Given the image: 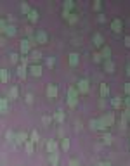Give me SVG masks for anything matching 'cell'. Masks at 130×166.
I'll list each match as a JSON object with an SVG mask.
<instances>
[{
  "label": "cell",
  "mask_w": 130,
  "mask_h": 166,
  "mask_svg": "<svg viewBox=\"0 0 130 166\" xmlns=\"http://www.w3.org/2000/svg\"><path fill=\"white\" fill-rule=\"evenodd\" d=\"M99 119V128L101 130H106L108 127H113V123H115V114L113 113H106V114H102Z\"/></svg>",
  "instance_id": "1"
},
{
  "label": "cell",
  "mask_w": 130,
  "mask_h": 166,
  "mask_svg": "<svg viewBox=\"0 0 130 166\" xmlns=\"http://www.w3.org/2000/svg\"><path fill=\"white\" fill-rule=\"evenodd\" d=\"M19 50H21L23 56H30V52H31L30 40H21V42H19Z\"/></svg>",
  "instance_id": "2"
},
{
  "label": "cell",
  "mask_w": 130,
  "mask_h": 166,
  "mask_svg": "<svg viewBox=\"0 0 130 166\" xmlns=\"http://www.w3.org/2000/svg\"><path fill=\"white\" fill-rule=\"evenodd\" d=\"M35 40H37V43H47V42H49V35H47L43 29H38V31L35 33Z\"/></svg>",
  "instance_id": "3"
},
{
  "label": "cell",
  "mask_w": 130,
  "mask_h": 166,
  "mask_svg": "<svg viewBox=\"0 0 130 166\" xmlns=\"http://www.w3.org/2000/svg\"><path fill=\"white\" fill-rule=\"evenodd\" d=\"M57 94H59V90H57L56 85H47V88H45V95H47L49 99H56L57 97Z\"/></svg>",
  "instance_id": "4"
},
{
  "label": "cell",
  "mask_w": 130,
  "mask_h": 166,
  "mask_svg": "<svg viewBox=\"0 0 130 166\" xmlns=\"http://www.w3.org/2000/svg\"><path fill=\"white\" fill-rule=\"evenodd\" d=\"M111 29L115 31V33H120L121 29H123V21L120 18H115V19L111 21Z\"/></svg>",
  "instance_id": "5"
},
{
  "label": "cell",
  "mask_w": 130,
  "mask_h": 166,
  "mask_svg": "<svg viewBox=\"0 0 130 166\" xmlns=\"http://www.w3.org/2000/svg\"><path fill=\"white\" fill-rule=\"evenodd\" d=\"M42 71H43V68H42L40 64H31L30 66V75L31 76H35V78L42 76Z\"/></svg>",
  "instance_id": "6"
},
{
  "label": "cell",
  "mask_w": 130,
  "mask_h": 166,
  "mask_svg": "<svg viewBox=\"0 0 130 166\" xmlns=\"http://www.w3.org/2000/svg\"><path fill=\"white\" fill-rule=\"evenodd\" d=\"M76 88H78V92L83 94V95L89 94V81H87V80H80V81L76 83Z\"/></svg>",
  "instance_id": "7"
},
{
  "label": "cell",
  "mask_w": 130,
  "mask_h": 166,
  "mask_svg": "<svg viewBox=\"0 0 130 166\" xmlns=\"http://www.w3.org/2000/svg\"><path fill=\"white\" fill-rule=\"evenodd\" d=\"M26 142H28V133H26V132L16 133V146H23V144H26Z\"/></svg>",
  "instance_id": "8"
},
{
  "label": "cell",
  "mask_w": 130,
  "mask_h": 166,
  "mask_svg": "<svg viewBox=\"0 0 130 166\" xmlns=\"http://www.w3.org/2000/svg\"><path fill=\"white\" fill-rule=\"evenodd\" d=\"M45 149H47V152H49V154H56V152H57V149H59V146H57V142H56V140H49V142H47V146H45Z\"/></svg>",
  "instance_id": "9"
},
{
  "label": "cell",
  "mask_w": 130,
  "mask_h": 166,
  "mask_svg": "<svg viewBox=\"0 0 130 166\" xmlns=\"http://www.w3.org/2000/svg\"><path fill=\"white\" fill-rule=\"evenodd\" d=\"M92 42H94V45H95V47H101V49L104 47V37H102L101 33H95V35L92 37Z\"/></svg>",
  "instance_id": "10"
},
{
  "label": "cell",
  "mask_w": 130,
  "mask_h": 166,
  "mask_svg": "<svg viewBox=\"0 0 130 166\" xmlns=\"http://www.w3.org/2000/svg\"><path fill=\"white\" fill-rule=\"evenodd\" d=\"M18 95H19V88L16 87V85H12V87L9 88V92H7V99H9V100H14V99H18Z\"/></svg>",
  "instance_id": "11"
},
{
  "label": "cell",
  "mask_w": 130,
  "mask_h": 166,
  "mask_svg": "<svg viewBox=\"0 0 130 166\" xmlns=\"http://www.w3.org/2000/svg\"><path fill=\"white\" fill-rule=\"evenodd\" d=\"M28 57L33 61V64H37V62H38V61L42 59V52H40V50H37V49H33V50L30 52V56H28Z\"/></svg>",
  "instance_id": "12"
},
{
  "label": "cell",
  "mask_w": 130,
  "mask_h": 166,
  "mask_svg": "<svg viewBox=\"0 0 130 166\" xmlns=\"http://www.w3.org/2000/svg\"><path fill=\"white\" fill-rule=\"evenodd\" d=\"M2 33H4L5 37H14V35H16V26H14V24H7L5 28L2 29Z\"/></svg>",
  "instance_id": "13"
},
{
  "label": "cell",
  "mask_w": 130,
  "mask_h": 166,
  "mask_svg": "<svg viewBox=\"0 0 130 166\" xmlns=\"http://www.w3.org/2000/svg\"><path fill=\"white\" fill-rule=\"evenodd\" d=\"M101 56H102L104 61H111V49L108 47V45H104V47L101 49Z\"/></svg>",
  "instance_id": "14"
},
{
  "label": "cell",
  "mask_w": 130,
  "mask_h": 166,
  "mask_svg": "<svg viewBox=\"0 0 130 166\" xmlns=\"http://www.w3.org/2000/svg\"><path fill=\"white\" fill-rule=\"evenodd\" d=\"M78 61H80V54L71 52V54H70V64H71V66H76V64H78Z\"/></svg>",
  "instance_id": "15"
},
{
  "label": "cell",
  "mask_w": 130,
  "mask_h": 166,
  "mask_svg": "<svg viewBox=\"0 0 130 166\" xmlns=\"http://www.w3.org/2000/svg\"><path fill=\"white\" fill-rule=\"evenodd\" d=\"M99 92H101V97H108V95H109V87H108L106 83H101Z\"/></svg>",
  "instance_id": "16"
},
{
  "label": "cell",
  "mask_w": 130,
  "mask_h": 166,
  "mask_svg": "<svg viewBox=\"0 0 130 166\" xmlns=\"http://www.w3.org/2000/svg\"><path fill=\"white\" fill-rule=\"evenodd\" d=\"M0 81H2V83H7V81H9V71L5 68L0 71Z\"/></svg>",
  "instance_id": "17"
},
{
  "label": "cell",
  "mask_w": 130,
  "mask_h": 166,
  "mask_svg": "<svg viewBox=\"0 0 130 166\" xmlns=\"http://www.w3.org/2000/svg\"><path fill=\"white\" fill-rule=\"evenodd\" d=\"M52 118H54V121H57V123H62V121H64V113H62V111H56Z\"/></svg>",
  "instance_id": "18"
},
{
  "label": "cell",
  "mask_w": 130,
  "mask_h": 166,
  "mask_svg": "<svg viewBox=\"0 0 130 166\" xmlns=\"http://www.w3.org/2000/svg\"><path fill=\"white\" fill-rule=\"evenodd\" d=\"M28 19H30L31 23H37V21H38V10L31 9V12L28 14Z\"/></svg>",
  "instance_id": "19"
},
{
  "label": "cell",
  "mask_w": 130,
  "mask_h": 166,
  "mask_svg": "<svg viewBox=\"0 0 130 166\" xmlns=\"http://www.w3.org/2000/svg\"><path fill=\"white\" fill-rule=\"evenodd\" d=\"M104 69H106L108 73H113V71H115V62H113V61H104Z\"/></svg>",
  "instance_id": "20"
},
{
  "label": "cell",
  "mask_w": 130,
  "mask_h": 166,
  "mask_svg": "<svg viewBox=\"0 0 130 166\" xmlns=\"http://www.w3.org/2000/svg\"><path fill=\"white\" fill-rule=\"evenodd\" d=\"M16 71H18V76H19V78H26V66H23V64H19Z\"/></svg>",
  "instance_id": "21"
},
{
  "label": "cell",
  "mask_w": 130,
  "mask_h": 166,
  "mask_svg": "<svg viewBox=\"0 0 130 166\" xmlns=\"http://www.w3.org/2000/svg\"><path fill=\"white\" fill-rule=\"evenodd\" d=\"M24 149H26V152H28V154H33V151H35V142L28 140V142L24 144Z\"/></svg>",
  "instance_id": "22"
},
{
  "label": "cell",
  "mask_w": 130,
  "mask_h": 166,
  "mask_svg": "<svg viewBox=\"0 0 130 166\" xmlns=\"http://www.w3.org/2000/svg\"><path fill=\"white\" fill-rule=\"evenodd\" d=\"M121 102H123V99H121V97H115L113 100H111V104H113V107H115V109H120L121 107Z\"/></svg>",
  "instance_id": "23"
},
{
  "label": "cell",
  "mask_w": 130,
  "mask_h": 166,
  "mask_svg": "<svg viewBox=\"0 0 130 166\" xmlns=\"http://www.w3.org/2000/svg\"><path fill=\"white\" fill-rule=\"evenodd\" d=\"M19 10H21V12H23V14H30V12H31L30 5H28L26 2H23V4H21V5H19Z\"/></svg>",
  "instance_id": "24"
},
{
  "label": "cell",
  "mask_w": 130,
  "mask_h": 166,
  "mask_svg": "<svg viewBox=\"0 0 130 166\" xmlns=\"http://www.w3.org/2000/svg\"><path fill=\"white\" fill-rule=\"evenodd\" d=\"M76 104H78V97L68 95V106H70V107H76Z\"/></svg>",
  "instance_id": "25"
},
{
  "label": "cell",
  "mask_w": 130,
  "mask_h": 166,
  "mask_svg": "<svg viewBox=\"0 0 130 166\" xmlns=\"http://www.w3.org/2000/svg\"><path fill=\"white\" fill-rule=\"evenodd\" d=\"M73 7H75V2H71V0H68V2H64V4H62V9L66 10V12H70Z\"/></svg>",
  "instance_id": "26"
},
{
  "label": "cell",
  "mask_w": 130,
  "mask_h": 166,
  "mask_svg": "<svg viewBox=\"0 0 130 166\" xmlns=\"http://www.w3.org/2000/svg\"><path fill=\"white\" fill-rule=\"evenodd\" d=\"M49 161L54 166H57V163H59V154H57V152H56V154H50V156H49Z\"/></svg>",
  "instance_id": "27"
},
{
  "label": "cell",
  "mask_w": 130,
  "mask_h": 166,
  "mask_svg": "<svg viewBox=\"0 0 130 166\" xmlns=\"http://www.w3.org/2000/svg\"><path fill=\"white\" fill-rule=\"evenodd\" d=\"M5 138H7V142H16V133H14V132H10V130H7Z\"/></svg>",
  "instance_id": "28"
},
{
  "label": "cell",
  "mask_w": 130,
  "mask_h": 166,
  "mask_svg": "<svg viewBox=\"0 0 130 166\" xmlns=\"http://www.w3.org/2000/svg\"><path fill=\"white\" fill-rule=\"evenodd\" d=\"M89 127L92 128V130H101V128H99V119H90Z\"/></svg>",
  "instance_id": "29"
},
{
  "label": "cell",
  "mask_w": 130,
  "mask_h": 166,
  "mask_svg": "<svg viewBox=\"0 0 130 166\" xmlns=\"http://www.w3.org/2000/svg\"><path fill=\"white\" fill-rule=\"evenodd\" d=\"M61 149H62V151H68V149H70V140H68V138H61Z\"/></svg>",
  "instance_id": "30"
},
{
  "label": "cell",
  "mask_w": 130,
  "mask_h": 166,
  "mask_svg": "<svg viewBox=\"0 0 130 166\" xmlns=\"http://www.w3.org/2000/svg\"><path fill=\"white\" fill-rule=\"evenodd\" d=\"M30 140L31 142H35V144L38 142V132H37V130H33V132L30 133Z\"/></svg>",
  "instance_id": "31"
},
{
  "label": "cell",
  "mask_w": 130,
  "mask_h": 166,
  "mask_svg": "<svg viewBox=\"0 0 130 166\" xmlns=\"http://www.w3.org/2000/svg\"><path fill=\"white\" fill-rule=\"evenodd\" d=\"M0 107H2V111H4V113H5V111H7V107H9V99H2Z\"/></svg>",
  "instance_id": "32"
},
{
  "label": "cell",
  "mask_w": 130,
  "mask_h": 166,
  "mask_svg": "<svg viewBox=\"0 0 130 166\" xmlns=\"http://www.w3.org/2000/svg\"><path fill=\"white\" fill-rule=\"evenodd\" d=\"M52 116H42V125H50L52 123Z\"/></svg>",
  "instance_id": "33"
},
{
  "label": "cell",
  "mask_w": 130,
  "mask_h": 166,
  "mask_svg": "<svg viewBox=\"0 0 130 166\" xmlns=\"http://www.w3.org/2000/svg\"><path fill=\"white\" fill-rule=\"evenodd\" d=\"M102 140H104V144H108V146H109L111 142H113V137H111V133H104Z\"/></svg>",
  "instance_id": "34"
},
{
  "label": "cell",
  "mask_w": 130,
  "mask_h": 166,
  "mask_svg": "<svg viewBox=\"0 0 130 166\" xmlns=\"http://www.w3.org/2000/svg\"><path fill=\"white\" fill-rule=\"evenodd\" d=\"M94 62H102V56H101V52H94Z\"/></svg>",
  "instance_id": "35"
},
{
  "label": "cell",
  "mask_w": 130,
  "mask_h": 166,
  "mask_svg": "<svg viewBox=\"0 0 130 166\" xmlns=\"http://www.w3.org/2000/svg\"><path fill=\"white\" fill-rule=\"evenodd\" d=\"M9 57H10V62H12V64H16V62H18V57H19V56H18V54H14V52H12V54H10Z\"/></svg>",
  "instance_id": "36"
},
{
  "label": "cell",
  "mask_w": 130,
  "mask_h": 166,
  "mask_svg": "<svg viewBox=\"0 0 130 166\" xmlns=\"http://www.w3.org/2000/svg\"><path fill=\"white\" fill-rule=\"evenodd\" d=\"M68 21H70L71 24H75V23H76V21H78V18H76V16H75V14H71L70 18H68Z\"/></svg>",
  "instance_id": "37"
},
{
  "label": "cell",
  "mask_w": 130,
  "mask_h": 166,
  "mask_svg": "<svg viewBox=\"0 0 130 166\" xmlns=\"http://www.w3.org/2000/svg\"><path fill=\"white\" fill-rule=\"evenodd\" d=\"M28 61H30L28 56H23V57H21V64H23V66H26V64H28Z\"/></svg>",
  "instance_id": "38"
},
{
  "label": "cell",
  "mask_w": 130,
  "mask_h": 166,
  "mask_svg": "<svg viewBox=\"0 0 130 166\" xmlns=\"http://www.w3.org/2000/svg\"><path fill=\"white\" fill-rule=\"evenodd\" d=\"M26 102H28V104H33V95H31V94H26Z\"/></svg>",
  "instance_id": "39"
},
{
  "label": "cell",
  "mask_w": 130,
  "mask_h": 166,
  "mask_svg": "<svg viewBox=\"0 0 130 166\" xmlns=\"http://www.w3.org/2000/svg\"><path fill=\"white\" fill-rule=\"evenodd\" d=\"M123 104H125V107H127V109H130V97L123 99Z\"/></svg>",
  "instance_id": "40"
},
{
  "label": "cell",
  "mask_w": 130,
  "mask_h": 166,
  "mask_svg": "<svg viewBox=\"0 0 130 166\" xmlns=\"http://www.w3.org/2000/svg\"><path fill=\"white\" fill-rule=\"evenodd\" d=\"M125 94L127 97H130V83H125Z\"/></svg>",
  "instance_id": "41"
},
{
  "label": "cell",
  "mask_w": 130,
  "mask_h": 166,
  "mask_svg": "<svg viewBox=\"0 0 130 166\" xmlns=\"http://www.w3.org/2000/svg\"><path fill=\"white\" fill-rule=\"evenodd\" d=\"M47 64H49V66H54V64H56V59H54V57H49V59H47Z\"/></svg>",
  "instance_id": "42"
},
{
  "label": "cell",
  "mask_w": 130,
  "mask_h": 166,
  "mask_svg": "<svg viewBox=\"0 0 130 166\" xmlns=\"http://www.w3.org/2000/svg\"><path fill=\"white\" fill-rule=\"evenodd\" d=\"M70 166H80V163H78L76 159H71V161H70Z\"/></svg>",
  "instance_id": "43"
},
{
  "label": "cell",
  "mask_w": 130,
  "mask_h": 166,
  "mask_svg": "<svg viewBox=\"0 0 130 166\" xmlns=\"http://www.w3.org/2000/svg\"><path fill=\"white\" fill-rule=\"evenodd\" d=\"M101 5H102L101 2H95V4H94V9H95V10H99V9H101Z\"/></svg>",
  "instance_id": "44"
},
{
  "label": "cell",
  "mask_w": 130,
  "mask_h": 166,
  "mask_svg": "<svg viewBox=\"0 0 130 166\" xmlns=\"http://www.w3.org/2000/svg\"><path fill=\"white\" fill-rule=\"evenodd\" d=\"M125 45L130 47V35H129V37H125Z\"/></svg>",
  "instance_id": "45"
},
{
  "label": "cell",
  "mask_w": 130,
  "mask_h": 166,
  "mask_svg": "<svg viewBox=\"0 0 130 166\" xmlns=\"http://www.w3.org/2000/svg\"><path fill=\"white\" fill-rule=\"evenodd\" d=\"M99 21H101V23H104V21H106V18H104V14H99Z\"/></svg>",
  "instance_id": "46"
},
{
  "label": "cell",
  "mask_w": 130,
  "mask_h": 166,
  "mask_svg": "<svg viewBox=\"0 0 130 166\" xmlns=\"http://www.w3.org/2000/svg\"><path fill=\"white\" fill-rule=\"evenodd\" d=\"M97 166H113V165H109V163H99Z\"/></svg>",
  "instance_id": "47"
},
{
  "label": "cell",
  "mask_w": 130,
  "mask_h": 166,
  "mask_svg": "<svg viewBox=\"0 0 130 166\" xmlns=\"http://www.w3.org/2000/svg\"><path fill=\"white\" fill-rule=\"evenodd\" d=\"M127 75H129V76H130V64H129V66H127Z\"/></svg>",
  "instance_id": "48"
},
{
  "label": "cell",
  "mask_w": 130,
  "mask_h": 166,
  "mask_svg": "<svg viewBox=\"0 0 130 166\" xmlns=\"http://www.w3.org/2000/svg\"><path fill=\"white\" fill-rule=\"evenodd\" d=\"M129 147H130V144H129Z\"/></svg>",
  "instance_id": "49"
}]
</instances>
